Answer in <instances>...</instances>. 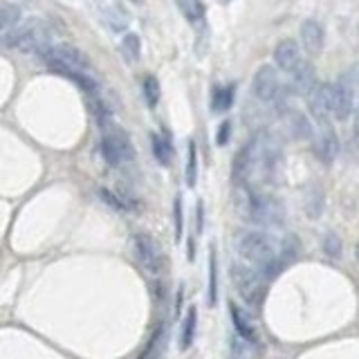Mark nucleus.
<instances>
[{"label":"nucleus","instance_id":"obj_31","mask_svg":"<svg viewBox=\"0 0 359 359\" xmlns=\"http://www.w3.org/2000/svg\"><path fill=\"white\" fill-rule=\"evenodd\" d=\"M202 225H205V207L202 202H198V232H202Z\"/></svg>","mask_w":359,"mask_h":359},{"label":"nucleus","instance_id":"obj_10","mask_svg":"<svg viewBox=\"0 0 359 359\" xmlns=\"http://www.w3.org/2000/svg\"><path fill=\"white\" fill-rule=\"evenodd\" d=\"M314 155L321 159L324 164H333L335 157L339 155V137L330 128V124L319 128V133L314 137Z\"/></svg>","mask_w":359,"mask_h":359},{"label":"nucleus","instance_id":"obj_2","mask_svg":"<svg viewBox=\"0 0 359 359\" xmlns=\"http://www.w3.org/2000/svg\"><path fill=\"white\" fill-rule=\"evenodd\" d=\"M99 124H102V153L106 162L111 166H122L131 162L135 157V148L128 133L122 126L113 124L106 111L99 115Z\"/></svg>","mask_w":359,"mask_h":359},{"label":"nucleus","instance_id":"obj_1","mask_svg":"<svg viewBox=\"0 0 359 359\" xmlns=\"http://www.w3.org/2000/svg\"><path fill=\"white\" fill-rule=\"evenodd\" d=\"M236 209L243 218L258 227H281L283 225V205L276 198L261 193L249 184H236Z\"/></svg>","mask_w":359,"mask_h":359},{"label":"nucleus","instance_id":"obj_29","mask_svg":"<svg viewBox=\"0 0 359 359\" xmlns=\"http://www.w3.org/2000/svg\"><path fill=\"white\" fill-rule=\"evenodd\" d=\"M173 214H175V238L177 241H182V229H184V223H182V198H175V205H173Z\"/></svg>","mask_w":359,"mask_h":359},{"label":"nucleus","instance_id":"obj_28","mask_svg":"<svg viewBox=\"0 0 359 359\" xmlns=\"http://www.w3.org/2000/svg\"><path fill=\"white\" fill-rule=\"evenodd\" d=\"M99 196L104 198L106 205H111L113 209H117V212H131V205H128L124 198H119L117 193L108 191V189H99Z\"/></svg>","mask_w":359,"mask_h":359},{"label":"nucleus","instance_id":"obj_4","mask_svg":"<svg viewBox=\"0 0 359 359\" xmlns=\"http://www.w3.org/2000/svg\"><path fill=\"white\" fill-rule=\"evenodd\" d=\"M5 45H16L18 49H23L27 54H43L45 49L49 47V29L43 21H27L25 25L21 27H12V32H9L5 38H3Z\"/></svg>","mask_w":359,"mask_h":359},{"label":"nucleus","instance_id":"obj_33","mask_svg":"<svg viewBox=\"0 0 359 359\" xmlns=\"http://www.w3.org/2000/svg\"><path fill=\"white\" fill-rule=\"evenodd\" d=\"M355 256H357V261H359V243H357V247H355Z\"/></svg>","mask_w":359,"mask_h":359},{"label":"nucleus","instance_id":"obj_3","mask_svg":"<svg viewBox=\"0 0 359 359\" xmlns=\"http://www.w3.org/2000/svg\"><path fill=\"white\" fill-rule=\"evenodd\" d=\"M229 274H232L236 292L241 294V298L247 305H258L263 301L267 278L263 276L261 269L254 267L252 263H247V261H236V263H232Z\"/></svg>","mask_w":359,"mask_h":359},{"label":"nucleus","instance_id":"obj_26","mask_svg":"<svg viewBox=\"0 0 359 359\" xmlns=\"http://www.w3.org/2000/svg\"><path fill=\"white\" fill-rule=\"evenodd\" d=\"M159 95H162V88H159V81L155 74H148L144 79V99L148 108H155L157 102H159Z\"/></svg>","mask_w":359,"mask_h":359},{"label":"nucleus","instance_id":"obj_16","mask_svg":"<svg viewBox=\"0 0 359 359\" xmlns=\"http://www.w3.org/2000/svg\"><path fill=\"white\" fill-rule=\"evenodd\" d=\"M232 355L234 359H258V344H252L241 335L232 337Z\"/></svg>","mask_w":359,"mask_h":359},{"label":"nucleus","instance_id":"obj_27","mask_svg":"<svg viewBox=\"0 0 359 359\" xmlns=\"http://www.w3.org/2000/svg\"><path fill=\"white\" fill-rule=\"evenodd\" d=\"M324 252L330 256V258H342L344 252V245H342V238H339L335 232H328L324 238Z\"/></svg>","mask_w":359,"mask_h":359},{"label":"nucleus","instance_id":"obj_21","mask_svg":"<svg viewBox=\"0 0 359 359\" xmlns=\"http://www.w3.org/2000/svg\"><path fill=\"white\" fill-rule=\"evenodd\" d=\"M21 21V7L14 3H0V32L12 29Z\"/></svg>","mask_w":359,"mask_h":359},{"label":"nucleus","instance_id":"obj_13","mask_svg":"<svg viewBox=\"0 0 359 359\" xmlns=\"http://www.w3.org/2000/svg\"><path fill=\"white\" fill-rule=\"evenodd\" d=\"M314 83H317V77H314L312 63L301 61L292 70V86H290L292 95H308L314 88Z\"/></svg>","mask_w":359,"mask_h":359},{"label":"nucleus","instance_id":"obj_11","mask_svg":"<svg viewBox=\"0 0 359 359\" xmlns=\"http://www.w3.org/2000/svg\"><path fill=\"white\" fill-rule=\"evenodd\" d=\"M274 61L278 67L285 70V72H292L303 58H301V52H298V45L292 38H283V41H278V45L274 47Z\"/></svg>","mask_w":359,"mask_h":359},{"label":"nucleus","instance_id":"obj_24","mask_svg":"<svg viewBox=\"0 0 359 359\" xmlns=\"http://www.w3.org/2000/svg\"><path fill=\"white\" fill-rule=\"evenodd\" d=\"M177 5L182 9V14L186 16V21L198 23L205 18V5L200 0H177Z\"/></svg>","mask_w":359,"mask_h":359},{"label":"nucleus","instance_id":"obj_32","mask_svg":"<svg viewBox=\"0 0 359 359\" xmlns=\"http://www.w3.org/2000/svg\"><path fill=\"white\" fill-rule=\"evenodd\" d=\"M355 135L359 137V111H357V115H355Z\"/></svg>","mask_w":359,"mask_h":359},{"label":"nucleus","instance_id":"obj_6","mask_svg":"<svg viewBox=\"0 0 359 359\" xmlns=\"http://www.w3.org/2000/svg\"><path fill=\"white\" fill-rule=\"evenodd\" d=\"M355 104V83L348 74L339 77V81L330 88V115L337 117L339 122H346L353 115Z\"/></svg>","mask_w":359,"mask_h":359},{"label":"nucleus","instance_id":"obj_15","mask_svg":"<svg viewBox=\"0 0 359 359\" xmlns=\"http://www.w3.org/2000/svg\"><path fill=\"white\" fill-rule=\"evenodd\" d=\"M234 95H236V86H225V88H216L214 90V99H212V108L214 113H227L234 104Z\"/></svg>","mask_w":359,"mask_h":359},{"label":"nucleus","instance_id":"obj_8","mask_svg":"<svg viewBox=\"0 0 359 359\" xmlns=\"http://www.w3.org/2000/svg\"><path fill=\"white\" fill-rule=\"evenodd\" d=\"M133 245H135V254H137V261L142 263L144 269H148L151 274H159L164 267V256L159 252L157 243L153 241L148 234H135L133 238Z\"/></svg>","mask_w":359,"mask_h":359},{"label":"nucleus","instance_id":"obj_20","mask_svg":"<svg viewBox=\"0 0 359 359\" xmlns=\"http://www.w3.org/2000/svg\"><path fill=\"white\" fill-rule=\"evenodd\" d=\"M209 305H216L218 301V256H216V247L209 249Z\"/></svg>","mask_w":359,"mask_h":359},{"label":"nucleus","instance_id":"obj_30","mask_svg":"<svg viewBox=\"0 0 359 359\" xmlns=\"http://www.w3.org/2000/svg\"><path fill=\"white\" fill-rule=\"evenodd\" d=\"M229 137H232V122H223L221 126H218V135H216V144L218 146H225L229 142Z\"/></svg>","mask_w":359,"mask_h":359},{"label":"nucleus","instance_id":"obj_25","mask_svg":"<svg viewBox=\"0 0 359 359\" xmlns=\"http://www.w3.org/2000/svg\"><path fill=\"white\" fill-rule=\"evenodd\" d=\"M186 186H196L198 182V151H196V142H189V155H186V171H184Z\"/></svg>","mask_w":359,"mask_h":359},{"label":"nucleus","instance_id":"obj_9","mask_svg":"<svg viewBox=\"0 0 359 359\" xmlns=\"http://www.w3.org/2000/svg\"><path fill=\"white\" fill-rule=\"evenodd\" d=\"M330 88L333 83H314V88L305 95L308 99V111L319 126H326L330 119Z\"/></svg>","mask_w":359,"mask_h":359},{"label":"nucleus","instance_id":"obj_18","mask_svg":"<svg viewBox=\"0 0 359 359\" xmlns=\"http://www.w3.org/2000/svg\"><path fill=\"white\" fill-rule=\"evenodd\" d=\"M285 113H287V128H290L294 137L305 139L312 135V126L301 113H294V111H285Z\"/></svg>","mask_w":359,"mask_h":359},{"label":"nucleus","instance_id":"obj_5","mask_svg":"<svg viewBox=\"0 0 359 359\" xmlns=\"http://www.w3.org/2000/svg\"><path fill=\"white\" fill-rule=\"evenodd\" d=\"M41 56H43V61L49 65V70L56 74H61V77H67L72 72H88V67H90L88 56L81 52V49H77L70 43L49 45Z\"/></svg>","mask_w":359,"mask_h":359},{"label":"nucleus","instance_id":"obj_14","mask_svg":"<svg viewBox=\"0 0 359 359\" xmlns=\"http://www.w3.org/2000/svg\"><path fill=\"white\" fill-rule=\"evenodd\" d=\"M229 314H232V324L236 328V335H241L243 339L252 344H258V337H256V328L252 324V319L245 314V310H241L236 303H229Z\"/></svg>","mask_w":359,"mask_h":359},{"label":"nucleus","instance_id":"obj_17","mask_svg":"<svg viewBox=\"0 0 359 359\" xmlns=\"http://www.w3.org/2000/svg\"><path fill=\"white\" fill-rule=\"evenodd\" d=\"M119 52H122L126 63H137L139 54H142V41H139L137 34H126L122 45H119Z\"/></svg>","mask_w":359,"mask_h":359},{"label":"nucleus","instance_id":"obj_12","mask_svg":"<svg viewBox=\"0 0 359 359\" xmlns=\"http://www.w3.org/2000/svg\"><path fill=\"white\" fill-rule=\"evenodd\" d=\"M324 41H326V32L321 23L317 21H305L301 25V43L305 47V52L310 56H319L324 49Z\"/></svg>","mask_w":359,"mask_h":359},{"label":"nucleus","instance_id":"obj_7","mask_svg":"<svg viewBox=\"0 0 359 359\" xmlns=\"http://www.w3.org/2000/svg\"><path fill=\"white\" fill-rule=\"evenodd\" d=\"M283 90L285 88H283L281 79H278L276 70L272 65H263V67L256 70L254 81H252V93H254L256 99L272 104V102H276L278 97H281Z\"/></svg>","mask_w":359,"mask_h":359},{"label":"nucleus","instance_id":"obj_22","mask_svg":"<svg viewBox=\"0 0 359 359\" xmlns=\"http://www.w3.org/2000/svg\"><path fill=\"white\" fill-rule=\"evenodd\" d=\"M151 146H153V155H155V159L159 164H168L171 162V155H173V148H171V144L166 142L164 137H159V135H151Z\"/></svg>","mask_w":359,"mask_h":359},{"label":"nucleus","instance_id":"obj_23","mask_svg":"<svg viewBox=\"0 0 359 359\" xmlns=\"http://www.w3.org/2000/svg\"><path fill=\"white\" fill-rule=\"evenodd\" d=\"M324 212V193H321V189H310L305 196V214L308 218H319Z\"/></svg>","mask_w":359,"mask_h":359},{"label":"nucleus","instance_id":"obj_19","mask_svg":"<svg viewBox=\"0 0 359 359\" xmlns=\"http://www.w3.org/2000/svg\"><path fill=\"white\" fill-rule=\"evenodd\" d=\"M196 326H198V310H196V305H191L186 312L184 326H182V339H180V348H182V351L191 348L193 339H196Z\"/></svg>","mask_w":359,"mask_h":359}]
</instances>
